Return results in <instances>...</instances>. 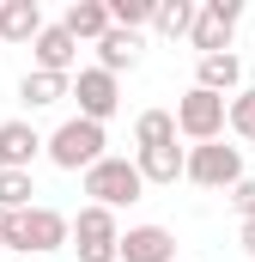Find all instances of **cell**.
<instances>
[{"mask_svg": "<svg viewBox=\"0 0 255 262\" xmlns=\"http://www.w3.org/2000/svg\"><path fill=\"white\" fill-rule=\"evenodd\" d=\"M12 226H18V213H6V207H0V250H12Z\"/></svg>", "mask_w": 255, "mask_h": 262, "instance_id": "24", "label": "cell"}, {"mask_svg": "<svg viewBox=\"0 0 255 262\" xmlns=\"http://www.w3.org/2000/svg\"><path fill=\"white\" fill-rule=\"evenodd\" d=\"M43 37V6L37 0H0V43H37Z\"/></svg>", "mask_w": 255, "mask_h": 262, "instance_id": "11", "label": "cell"}, {"mask_svg": "<svg viewBox=\"0 0 255 262\" xmlns=\"http://www.w3.org/2000/svg\"><path fill=\"white\" fill-rule=\"evenodd\" d=\"M73 250H79V262H122V226H116V213L110 207H79Z\"/></svg>", "mask_w": 255, "mask_h": 262, "instance_id": "4", "label": "cell"}, {"mask_svg": "<svg viewBox=\"0 0 255 262\" xmlns=\"http://www.w3.org/2000/svg\"><path fill=\"white\" fill-rule=\"evenodd\" d=\"M110 18H116L122 31H140V25L158 18V0H110Z\"/></svg>", "mask_w": 255, "mask_h": 262, "instance_id": "21", "label": "cell"}, {"mask_svg": "<svg viewBox=\"0 0 255 262\" xmlns=\"http://www.w3.org/2000/svg\"><path fill=\"white\" fill-rule=\"evenodd\" d=\"M110 140H104V122H85V116H73L61 128L49 134V159L61 165V171H91V165H104L110 152H104Z\"/></svg>", "mask_w": 255, "mask_h": 262, "instance_id": "2", "label": "cell"}, {"mask_svg": "<svg viewBox=\"0 0 255 262\" xmlns=\"http://www.w3.org/2000/svg\"><path fill=\"white\" fill-rule=\"evenodd\" d=\"M0 152H6V171H31V159L49 152V140L31 122H0Z\"/></svg>", "mask_w": 255, "mask_h": 262, "instance_id": "12", "label": "cell"}, {"mask_svg": "<svg viewBox=\"0 0 255 262\" xmlns=\"http://www.w3.org/2000/svg\"><path fill=\"white\" fill-rule=\"evenodd\" d=\"M134 165H140L146 183H176V177H189V152H183L176 140H170V146H146Z\"/></svg>", "mask_w": 255, "mask_h": 262, "instance_id": "14", "label": "cell"}, {"mask_svg": "<svg viewBox=\"0 0 255 262\" xmlns=\"http://www.w3.org/2000/svg\"><path fill=\"white\" fill-rule=\"evenodd\" d=\"M31 55H37V73H73V61H79V37L67 31V25H43V37L31 43Z\"/></svg>", "mask_w": 255, "mask_h": 262, "instance_id": "9", "label": "cell"}, {"mask_svg": "<svg viewBox=\"0 0 255 262\" xmlns=\"http://www.w3.org/2000/svg\"><path fill=\"white\" fill-rule=\"evenodd\" d=\"M73 244V220L55 213V207H24L18 213V226H12V250H37V256H49V250H61Z\"/></svg>", "mask_w": 255, "mask_h": 262, "instance_id": "6", "label": "cell"}, {"mask_svg": "<svg viewBox=\"0 0 255 262\" xmlns=\"http://www.w3.org/2000/svg\"><path fill=\"white\" fill-rule=\"evenodd\" d=\"M225 128H231V98H219V92H207V85H189V92L176 98V134H189L194 146L219 140Z\"/></svg>", "mask_w": 255, "mask_h": 262, "instance_id": "1", "label": "cell"}, {"mask_svg": "<svg viewBox=\"0 0 255 262\" xmlns=\"http://www.w3.org/2000/svg\"><path fill=\"white\" fill-rule=\"evenodd\" d=\"M189 183L200 189H237L243 183V146H225V140H207L189 152Z\"/></svg>", "mask_w": 255, "mask_h": 262, "instance_id": "5", "label": "cell"}, {"mask_svg": "<svg viewBox=\"0 0 255 262\" xmlns=\"http://www.w3.org/2000/svg\"><path fill=\"white\" fill-rule=\"evenodd\" d=\"M37 189H31V171H0V207L6 213H24V207H37Z\"/></svg>", "mask_w": 255, "mask_h": 262, "instance_id": "20", "label": "cell"}, {"mask_svg": "<svg viewBox=\"0 0 255 262\" xmlns=\"http://www.w3.org/2000/svg\"><path fill=\"white\" fill-rule=\"evenodd\" d=\"M18 98H24L31 110H49V104H61V98H73V85H67L61 73H37V67H31V73L18 79Z\"/></svg>", "mask_w": 255, "mask_h": 262, "instance_id": "16", "label": "cell"}, {"mask_svg": "<svg viewBox=\"0 0 255 262\" xmlns=\"http://www.w3.org/2000/svg\"><path fill=\"white\" fill-rule=\"evenodd\" d=\"M237 18H243V0H207L200 6V18H194V49H200V61L207 55H231V31H237Z\"/></svg>", "mask_w": 255, "mask_h": 262, "instance_id": "7", "label": "cell"}, {"mask_svg": "<svg viewBox=\"0 0 255 262\" xmlns=\"http://www.w3.org/2000/svg\"><path fill=\"white\" fill-rule=\"evenodd\" d=\"M85 195H91V207H110V213H116V207H128V201L146 195V177H140L134 159H116V152H110L104 165L85 171Z\"/></svg>", "mask_w": 255, "mask_h": 262, "instance_id": "3", "label": "cell"}, {"mask_svg": "<svg viewBox=\"0 0 255 262\" xmlns=\"http://www.w3.org/2000/svg\"><path fill=\"white\" fill-rule=\"evenodd\" d=\"M194 18H200V6L194 0H158V37H194Z\"/></svg>", "mask_w": 255, "mask_h": 262, "instance_id": "18", "label": "cell"}, {"mask_svg": "<svg viewBox=\"0 0 255 262\" xmlns=\"http://www.w3.org/2000/svg\"><path fill=\"white\" fill-rule=\"evenodd\" d=\"M231 134L237 140H255V85H243L231 98Z\"/></svg>", "mask_w": 255, "mask_h": 262, "instance_id": "22", "label": "cell"}, {"mask_svg": "<svg viewBox=\"0 0 255 262\" xmlns=\"http://www.w3.org/2000/svg\"><path fill=\"white\" fill-rule=\"evenodd\" d=\"M0 171H6V152H0Z\"/></svg>", "mask_w": 255, "mask_h": 262, "instance_id": "26", "label": "cell"}, {"mask_svg": "<svg viewBox=\"0 0 255 262\" xmlns=\"http://www.w3.org/2000/svg\"><path fill=\"white\" fill-rule=\"evenodd\" d=\"M194 85H207V92H219V98H225V92L237 98V92H243V61H237V55H207Z\"/></svg>", "mask_w": 255, "mask_h": 262, "instance_id": "17", "label": "cell"}, {"mask_svg": "<svg viewBox=\"0 0 255 262\" xmlns=\"http://www.w3.org/2000/svg\"><path fill=\"white\" fill-rule=\"evenodd\" d=\"M122 262H176V238L164 226H128L122 232Z\"/></svg>", "mask_w": 255, "mask_h": 262, "instance_id": "10", "label": "cell"}, {"mask_svg": "<svg viewBox=\"0 0 255 262\" xmlns=\"http://www.w3.org/2000/svg\"><path fill=\"white\" fill-rule=\"evenodd\" d=\"M73 98H79V116H85V122H110V116L122 110V85H116V73H104V67H85V73L73 79Z\"/></svg>", "mask_w": 255, "mask_h": 262, "instance_id": "8", "label": "cell"}, {"mask_svg": "<svg viewBox=\"0 0 255 262\" xmlns=\"http://www.w3.org/2000/svg\"><path fill=\"white\" fill-rule=\"evenodd\" d=\"M61 25L79 37V43H104V37L116 31V18H110V6H104V0H73Z\"/></svg>", "mask_w": 255, "mask_h": 262, "instance_id": "13", "label": "cell"}, {"mask_svg": "<svg viewBox=\"0 0 255 262\" xmlns=\"http://www.w3.org/2000/svg\"><path fill=\"white\" fill-rule=\"evenodd\" d=\"M231 207L243 213V226H249V220H255V177H243V183L231 189Z\"/></svg>", "mask_w": 255, "mask_h": 262, "instance_id": "23", "label": "cell"}, {"mask_svg": "<svg viewBox=\"0 0 255 262\" xmlns=\"http://www.w3.org/2000/svg\"><path fill=\"white\" fill-rule=\"evenodd\" d=\"M237 238H243V250H249V256H255V220H249V226H243V232H237Z\"/></svg>", "mask_w": 255, "mask_h": 262, "instance_id": "25", "label": "cell"}, {"mask_svg": "<svg viewBox=\"0 0 255 262\" xmlns=\"http://www.w3.org/2000/svg\"><path fill=\"white\" fill-rule=\"evenodd\" d=\"M134 140H140V152H146V146H170V140H176V110H140Z\"/></svg>", "mask_w": 255, "mask_h": 262, "instance_id": "19", "label": "cell"}, {"mask_svg": "<svg viewBox=\"0 0 255 262\" xmlns=\"http://www.w3.org/2000/svg\"><path fill=\"white\" fill-rule=\"evenodd\" d=\"M134 61H140V31H122V25H116V31L97 43V67H104V73H128Z\"/></svg>", "mask_w": 255, "mask_h": 262, "instance_id": "15", "label": "cell"}]
</instances>
